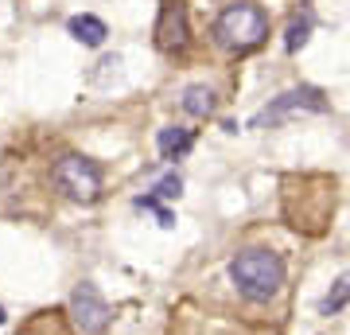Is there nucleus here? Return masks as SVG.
<instances>
[{
  "instance_id": "nucleus-1",
  "label": "nucleus",
  "mask_w": 350,
  "mask_h": 335,
  "mask_svg": "<svg viewBox=\"0 0 350 335\" xmlns=\"http://www.w3.org/2000/svg\"><path fill=\"white\" fill-rule=\"evenodd\" d=\"M230 281L238 285V293L250 304H269L284 288V258L273 253V249H261V246L241 249L230 261Z\"/></svg>"
},
{
  "instance_id": "nucleus-2",
  "label": "nucleus",
  "mask_w": 350,
  "mask_h": 335,
  "mask_svg": "<svg viewBox=\"0 0 350 335\" xmlns=\"http://www.w3.org/2000/svg\"><path fill=\"white\" fill-rule=\"evenodd\" d=\"M265 36H269V16H265L257 4H250V0L226 4L222 12H218V20H214V39H218L226 51H238V55L261 47Z\"/></svg>"
},
{
  "instance_id": "nucleus-3",
  "label": "nucleus",
  "mask_w": 350,
  "mask_h": 335,
  "mask_svg": "<svg viewBox=\"0 0 350 335\" xmlns=\"http://www.w3.org/2000/svg\"><path fill=\"white\" fill-rule=\"evenodd\" d=\"M55 184L78 203H94L101 195V168L86 156H63L55 164Z\"/></svg>"
},
{
  "instance_id": "nucleus-4",
  "label": "nucleus",
  "mask_w": 350,
  "mask_h": 335,
  "mask_svg": "<svg viewBox=\"0 0 350 335\" xmlns=\"http://www.w3.org/2000/svg\"><path fill=\"white\" fill-rule=\"evenodd\" d=\"M327 110H331V106H327L323 90L296 86V90H284L280 98L269 101V106L253 117V129H261V125H276V121H284V117H292V113H327Z\"/></svg>"
},
{
  "instance_id": "nucleus-5",
  "label": "nucleus",
  "mask_w": 350,
  "mask_h": 335,
  "mask_svg": "<svg viewBox=\"0 0 350 335\" xmlns=\"http://www.w3.org/2000/svg\"><path fill=\"white\" fill-rule=\"evenodd\" d=\"M191 39V27H187V8L183 0H163L160 4V20H156V47L160 51H183Z\"/></svg>"
},
{
  "instance_id": "nucleus-6",
  "label": "nucleus",
  "mask_w": 350,
  "mask_h": 335,
  "mask_svg": "<svg viewBox=\"0 0 350 335\" xmlns=\"http://www.w3.org/2000/svg\"><path fill=\"white\" fill-rule=\"evenodd\" d=\"M70 316H75V323L86 335H98L109 323V304H105V297L94 285H78L75 297H70Z\"/></svg>"
},
{
  "instance_id": "nucleus-7",
  "label": "nucleus",
  "mask_w": 350,
  "mask_h": 335,
  "mask_svg": "<svg viewBox=\"0 0 350 335\" xmlns=\"http://www.w3.org/2000/svg\"><path fill=\"white\" fill-rule=\"evenodd\" d=\"M156 145H160L163 160H179V156H187V152H191L195 133H191V129H183V125H167V129H160Z\"/></svg>"
},
{
  "instance_id": "nucleus-8",
  "label": "nucleus",
  "mask_w": 350,
  "mask_h": 335,
  "mask_svg": "<svg viewBox=\"0 0 350 335\" xmlns=\"http://www.w3.org/2000/svg\"><path fill=\"white\" fill-rule=\"evenodd\" d=\"M342 308H350V269L331 281V288H327L323 300H319V316H338Z\"/></svg>"
},
{
  "instance_id": "nucleus-9",
  "label": "nucleus",
  "mask_w": 350,
  "mask_h": 335,
  "mask_svg": "<svg viewBox=\"0 0 350 335\" xmlns=\"http://www.w3.org/2000/svg\"><path fill=\"white\" fill-rule=\"evenodd\" d=\"M66 27H70V36H75L78 43H86V47H101L105 36H109L98 16H70V24H66Z\"/></svg>"
},
{
  "instance_id": "nucleus-10",
  "label": "nucleus",
  "mask_w": 350,
  "mask_h": 335,
  "mask_svg": "<svg viewBox=\"0 0 350 335\" xmlns=\"http://www.w3.org/2000/svg\"><path fill=\"white\" fill-rule=\"evenodd\" d=\"M183 110L191 117H211L214 113V90L211 86H187L183 90Z\"/></svg>"
},
{
  "instance_id": "nucleus-11",
  "label": "nucleus",
  "mask_w": 350,
  "mask_h": 335,
  "mask_svg": "<svg viewBox=\"0 0 350 335\" xmlns=\"http://www.w3.org/2000/svg\"><path fill=\"white\" fill-rule=\"evenodd\" d=\"M308 36H312V16L304 12V16H296V20L288 24V32H284V51H292V55H296V51L308 43Z\"/></svg>"
},
{
  "instance_id": "nucleus-12",
  "label": "nucleus",
  "mask_w": 350,
  "mask_h": 335,
  "mask_svg": "<svg viewBox=\"0 0 350 335\" xmlns=\"http://www.w3.org/2000/svg\"><path fill=\"white\" fill-rule=\"evenodd\" d=\"M152 191H156L152 199H175L179 191H183V179H179V175L172 172V175H163V179H160L156 187H152Z\"/></svg>"
},
{
  "instance_id": "nucleus-13",
  "label": "nucleus",
  "mask_w": 350,
  "mask_h": 335,
  "mask_svg": "<svg viewBox=\"0 0 350 335\" xmlns=\"http://www.w3.org/2000/svg\"><path fill=\"white\" fill-rule=\"evenodd\" d=\"M4 320H8V316H4V308H0V323H4Z\"/></svg>"
}]
</instances>
